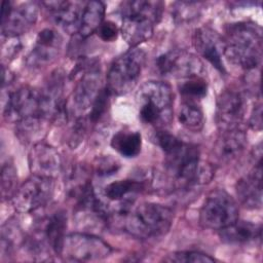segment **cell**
Segmentation results:
<instances>
[{
    "instance_id": "obj_23",
    "label": "cell",
    "mask_w": 263,
    "mask_h": 263,
    "mask_svg": "<svg viewBox=\"0 0 263 263\" xmlns=\"http://www.w3.org/2000/svg\"><path fill=\"white\" fill-rule=\"evenodd\" d=\"M111 147L125 158L138 156L142 149V136L137 130L121 129L113 135Z\"/></svg>"
},
{
    "instance_id": "obj_4",
    "label": "cell",
    "mask_w": 263,
    "mask_h": 263,
    "mask_svg": "<svg viewBox=\"0 0 263 263\" xmlns=\"http://www.w3.org/2000/svg\"><path fill=\"white\" fill-rule=\"evenodd\" d=\"M119 9L121 36L130 47H138L152 37L154 28L161 18L163 3L148 0L124 1Z\"/></svg>"
},
{
    "instance_id": "obj_27",
    "label": "cell",
    "mask_w": 263,
    "mask_h": 263,
    "mask_svg": "<svg viewBox=\"0 0 263 263\" xmlns=\"http://www.w3.org/2000/svg\"><path fill=\"white\" fill-rule=\"evenodd\" d=\"M178 89L182 100L199 102L208 93V82L204 76L190 77L180 80Z\"/></svg>"
},
{
    "instance_id": "obj_17",
    "label": "cell",
    "mask_w": 263,
    "mask_h": 263,
    "mask_svg": "<svg viewBox=\"0 0 263 263\" xmlns=\"http://www.w3.org/2000/svg\"><path fill=\"white\" fill-rule=\"evenodd\" d=\"M193 45L197 52L204 58L220 73L225 74L223 64V39L212 28L204 26L197 28L193 33Z\"/></svg>"
},
{
    "instance_id": "obj_3",
    "label": "cell",
    "mask_w": 263,
    "mask_h": 263,
    "mask_svg": "<svg viewBox=\"0 0 263 263\" xmlns=\"http://www.w3.org/2000/svg\"><path fill=\"white\" fill-rule=\"evenodd\" d=\"M223 39V55L243 70H255L262 59V30L252 22L228 25Z\"/></svg>"
},
{
    "instance_id": "obj_33",
    "label": "cell",
    "mask_w": 263,
    "mask_h": 263,
    "mask_svg": "<svg viewBox=\"0 0 263 263\" xmlns=\"http://www.w3.org/2000/svg\"><path fill=\"white\" fill-rule=\"evenodd\" d=\"M119 32H120L119 28L116 26V24H114L111 21L103 22V24L97 30L98 36L103 41H106V42L114 41L117 38Z\"/></svg>"
},
{
    "instance_id": "obj_1",
    "label": "cell",
    "mask_w": 263,
    "mask_h": 263,
    "mask_svg": "<svg viewBox=\"0 0 263 263\" xmlns=\"http://www.w3.org/2000/svg\"><path fill=\"white\" fill-rule=\"evenodd\" d=\"M155 140L164 153V171L160 179L167 189L185 193L213 179L214 166L200 160L197 146L183 142L166 129L156 132Z\"/></svg>"
},
{
    "instance_id": "obj_12",
    "label": "cell",
    "mask_w": 263,
    "mask_h": 263,
    "mask_svg": "<svg viewBox=\"0 0 263 263\" xmlns=\"http://www.w3.org/2000/svg\"><path fill=\"white\" fill-rule=\"evenodd\" d=\"M158 72L165 76L184 80L195 76H204L202 62L193 53L184 49H172L156 59Z\"/></svg>"
},
{
    "instance_id": "obj_31",
    "label": "cell",
    "mask_w": 263,
    "mask_h": 263,
    "mask_svg": "<svg viewBox=\"0 0 263 263\" xmlns=\"http://www.w3.org/2000/svg\"><path fill=\"white\" fill-rule=\"evenodd\" d=\"M163 261L168 263H210L215 259L198 251H179L168 254Z\"/></svg>"
},
{
    "instance_id": "obj_30",
    "label": "cell",
    "mask_w": 263,
    "mask_h": 263,
    "mask_svg": "<svg viewBox=\"0 0 263 263\" xmlns=\"http://www.w3.org/2000/svg\"><path fill=\"white\" fill-rule=\"evenodd\" d=\"M201 3L199 2H175L172 6V13L178 23H190L200 14Z\"/></svg>"
},
{
    "instance_id": "obj_6",
    "label": "cell",
    "mask_w": 263,
    "mask_h": 263,
    "mask_svg": "<svg viewBox=\"0 0 263 263\" xmlns=\"http://www.w3.org/2000/svg\"><path fill=\"white\" fill-rule=\"evenodd\" d=\"M146 62V53L139 47H130L117 57L107 73L106 87L111 95L123 96L133 90L140 79Z\"/></svg>"
},
{
    "instance_id": "obj_24",
    "label": "cell",
    "mask_w": 263,
    "mask_h": 263,
    "mask_svg": "<svg viewBox=\"0 0 263 263\" xmlns=\"http://www.w3.org/2000/svg\"><path fill=\"white\" fill-rule=\"evenodd\" d=\"M106 7L102 1H88L85 2L81 24L78 35L80 38H87L97 30L104 22Z\"/></svg>"
},
{
    "instance_id": "obj_19",
    "label": "cell",
    "mask_w": 263,
    "mask_h": 263,
    "mask_svg": "<svg viewBox=\"0 0 263 263\" xmlns=\"http://www.w3.org/2000/svg\"><path fill=\"white\" fill-rule=\"evenodd\" d=\"M235 191L239 202L247 209L257 210L262 205V162L254 164L252 171L241 177Z\"/></svg>"
},
{
    "instance_id": "obj_13",
    "label": "cell",
    "mask_w": 263,
    "mask_h": 263,
    "mask_svg": "<svg viewBox=\"0 0 263 263\" xmlns=\"http://www.w3.org/2000/svg\"><path fill=\"white\" fill-rule=\"evenodd\" d=\"M39 6L36 2H24L13 6L11 1L2 2L1 33L3 37H18L27 33L37 22Z\"/></svg>"
},
{
    "instance_id": "obj_10",
    "label": "cell",
    "mask_w": 263,
    "mask_h": 263,
    "mask_svg": "<svg viewBox=\"0 0 263 263\" xmlns=\"http://www.w3.org/2000/svg\"><path fill=\"white\" fill-rule=\"evenodd\" d=\"M75 74H79V78L73 89L72 104L74 112L81 116L84 112H88L103 88L100 66L97 62H80Z\"/></svg>"
},
{
    "instance_id": "obj_18",
    "label": "cell",
    "mask_w": 263,
    "mask_h": 263,
    "mask_svg": "<svg viewBox=\"0 0 263 263\" xmlns=\"http://www.w3.org/2000/svg\"><path fill=\"white\" fill-rule=\"evenodd\" d=\"M49 10L54 23L66 33L78 34L85 2L80 1H49L43 2Z\"/></svg>"
},
{
    "instance_id": "obj_35",
    "label": "cell",
    "mask_w": 263,
    "mask_h": 263,
    "mask_svg": "<svg viewBox=\"0 0 263 263\" xmlns=\"http://www.w3.org/2000/svg\"><path fill=\"white\" fill-rule=\"evenodd\" d=\"M18 37H10L8 38L9 41L7 45L3 44L2 45V55L3 58H8V59H13L15 54L21 50V43L17 39Z\"/></svg>"
},
{
    "instance_id": "obj_29",
    "label": "cell",
    "mask_w": 263,
    "mask_h": 263,
    "mask_svg": "<svg viewBox=\"0 0 263 263\" xmlns=\"http://www.w3.org/2000/svg\"><path fill=\"white\" fill-rule=\"evenodd\" d=\"M110 97L111 92L106 86H104L88 110V116L86 118L89 125L97 124L107 115L110 107Z\"/></svg>"
},
{
    "instance_id": "obj_9",
    "label": "cell",
    "mask_w": 263,
    "mask_h": 263,
    "mask_svg": "<svg viewBox=\"0 0 263 263\" xmlns=\"http://www.w3.org/2000/svg\"><path fill=\"white\" fill-rule=\"evenodd\" d=\"M53 193L54 179L32 175L17 188L11 201L21 214L36 213L50 202Z\"/></svg>"
},
{
    "instance_id": "obj_2",
    "label": "cell",
    "mask_w": 263,
    "mask_h": 263,
    "mask_svg": "<svg viewBox=\"0 0 263 263\" xmlns=\"http://www.w3.org/2000/svg\"><path fill=\"white\" fill-rule=\"evenodd\" d=\"M108 223L116 224L135 238H154L170 230L173 223V212L170 208L159 203H134L125 209L111 211Z\"/></svg>"
},
{
    "instance_id": "obj_26",
    "label": "cell",
    "mask_w": 263,
    "mask_h": 263,
    "mask_svg": "<svg viewBox=\"0 0 263 263\" xmlns=\"http://www.w3.org/2000/svg\"><path fill=\"white\" fill-rule=\"evenodd\" d=\"M26 236L14 220L10 219L1 228V255H11L17 247H23Z\"/></svg>"
},
{
    "instance_id": "obj_20",
    "label": "cell",
    "mask_w": 263,
    "mask_h": 263,
    "mask_svg": "<svg viewBox=\"0 0 263 263\" xmlns=\"http://www.w3.org/2000/svg\"><path fill=\"white\" fill-rule=\"evenodd\" d=\"M247 144V134L240 127L221 130L214 145V156L221 163L232 162L242 154Z\"/></svg>"
},
{
    "instance_id": "obj_21",
    "label": "cell",
    "mask_w": 263,
    "mask_h": 263,
    "mask_svg": "<svg viewBox=\"0 0 263 263\" xmlns=\"http://www.w3.org/2000/svg\"><path fill=\"white\" fill-rule=\"evenodd\" d=\"M261 231V225L237 219L232 224L220 229L219 237L224 243L240 246L260 240Z\"/></svg>"
},
{
    "instance_id": "obj_8",
    "label": "cell",
    "mask_w": 263,
    "mask_h": 263,
    "mask_svg": "<svg viewBox=\"0 0 263 263\" xmlns=\"http://www.w3.org/2000/svg\"><path fill=\"white\" fill-rule=\"evenodd\" d=\"M112 248L102 238L88 233L66 234L60 256L71 262H96L109 257Z\"/></svg>"
},
{
    "instance_id": "obj_14",
    "label": "cell",
    "mask_w": 263,
    "mask_h": 263,
    "mask_svg": "<svg viewBox=\"0 0 263 263\" xmlns=\"http://www.w3.org/2000/svg\"><path fill=\"white\" fill-rule=\"evenodd\" d=\"M247 104L246 93L236 87H228L220 92L215 112L216 123L220 132L239 127L246 114Z\"/></svg>"
},
{
    "instance_id": "obj_7",
    "label": "cell",
    "mask_w": 263,
    "mask_h": 263,
    "mask_svg": "<svg viewBox=\"0 0 263 263\" xmlns=\"http://www.w3.org/2000/svg\"><path fill=\"white\" fill-rule=\"evenodd\" d=\"M238 205L223 189H215L205 197L200 211L199 223L203 228L220 230L238 219Z\"/></svg>"
},
{
    "instance_id": "obj_25",
    "label": "cell",
    "mask_w": 263,
    "mask_h": 263,
    "mask_svg": "<svg viewBox=\"0 0 263 263\" xmlns=\"http://www.w3.org/2000/svg\"><path fill=\"white\" fill-rule=\"evenodd\" d=\"M178 120L186 129L193 133L200 132L204 124V116L199 102L182 100Z\"/></svg>"
},
{
    "instance_id": "obj_15",
    "label": "cell",
    "mask_w": 263,
    "mask_h": 263,
    "mask_svg": "<svg viewBox=\"0 0 263 263\" xmlns=\"http://www.w3.org/2000/svg\"><path fill=\"white\" fill-rule=\"evenodd\" d=\"M63 38L59 32L51 28L41 30L35 44L27 57V65L32 69H39L52 63L59 55Z\"/></svg>"
},
{
    "instance_id": "obj_34",
    "label": "cell",
    "mask_w": 263,
    "mask_h": 263,
    "mask_svg": "<svg viewBox=\"0 0 263 263\" xmlns=\"http://www.w3.org/2000/svg\"><path fill=\"white\" fill-rule=\"evenodd\" d=\"M249 124L255 130H261L262 128V104L260 100L257 103H255L253 107Z\"/></svg>"
},
{
    "instance_id": "obj_11",
    "label": "cell",
    "mask_w": 263,
    "mask_h": 263,
    "mask_svg": "<svg viewBox=\"0 0 263 263\" xmlns=\"http://www.w3.org/2000/svg\"><path fill=\"white\" fill-rule=\"evenodd\" d=\"M66 228L67 215L63 210H58L48 216L41 217L29 238L39 248L60 256Z\"/></svg>"
},
{
    "instance_id": "obj_22",
    "label": "cell",
    "mask_w": 263,
    "mask_h": 263,
    "mask_svg": "<svg viewBox=\"0 0 263 263\" xmlns=\"http://www.w3.org/2000/svg\"><path fill=\"white\" fill-rule=\"evenodd\" d=\"M147 181L140 179L117 180L107 184L103 189L104 196L113 203L135 202L139 193L145 190Z\"/></svg>"
},
{
    "instance_id": "obj_5",
    "label": "cell",
    "mask_w": 263,
    "mask_h": 263,
    "mask_svg": "<svg viewBox=\"0 0 263 263\" xmlns=\"http://www.w3.org/2000/svg\"><path fill=\"white\" fill-rule=\"evenodd\" d=\"M136 103L143 123L157 130L165 129L171 124L174 93L166 82L150 80L143 83L136 93Z\"/></svg>"
},
{
    "instance_id": "obj_32",
    "label": "cell",
    "mask_w": 263,
    "mask_h": 263,
    "mask_svg": "<svg viewBox=\"0 0 263 263\" xmlns=\"http://www.w3.org/2000/svg\"><path fill=\"white\" fill-rule=\"evenodd\" d=\"M120 168V163L117 159L108 156H102L98 158L93 165V171L99 177H110L118 172Z\"/></svg>"
},
{
    "instance_id": "obj_28",
    "label": "cell",
    "mask_w": 263,
    "mask_h": 263,
    "mask_svg": "<svg viewBox=\"0 0 263 263\" xmlns=\"http://www.w3.org/2000/svg\"><path fill=\"white\" fill-rule=\"evenodd\" d=\"M17 172L12 160L8 159L1 168V197L2 200L12 199L17 190Z\"/></svg>"
},
{
    "instance_id": "obj_16",
    "label": "cell",
    "mask_w": 263,
    "mask_h": 263,
    "mask_svg": "<svg viewBox=\"0 0 263 263\" xmlns=\"http://www.w3.org/2000/svg\"><path fill=\"white\" fill-rule=\"evenodd\" d=\"M32 175L54 179L62 171V158L50 145L38 142L32 146L28 155Z\"/></svg>"
}]
</instances>
